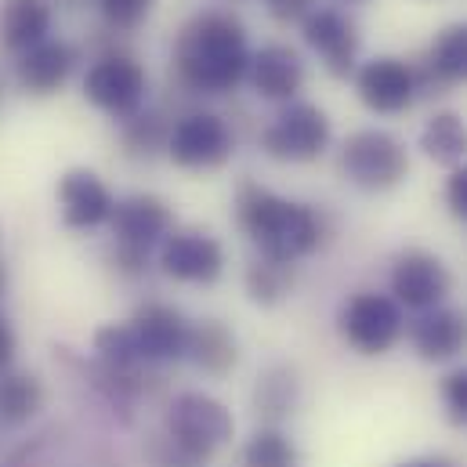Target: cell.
Instances as JSON below:
<instances>
[{
  "instance_id": "cell-10",
  "label": "cell",
  "mask_w": 467,
  "mask_h": 467,
  "mask_svg": "<svg viewBox=\"0 0 467 467\" xmlns=\"http://www.w3.org/2000/svg\"><path fill=\"white\" fill-rule=\"evenodd\" d=\"M160 268L178 283H214L225 272V250L214 235L200 229H171L160 243Z\"/></svg>"
},
{
  "instance_id": "cell-29",
  "label": "cell",
  "mask_w": 467,
  "mask_h": 467,
  "mask_svg": "<svg viewBox=\"0 0 467 467\" xmlns=\"http://www.w3.org/2000/svg\"><path fill=\"white\" fill-rule=\"evenodd\" d=\"M152 7H156V0H99V11L106 18V26L119 29V33L138 29L152 15Z\"/></svg>"
},
{
  "instance_id": "cell-33",
  "label": "cell",
  "mask_w": 467,
  "mask_h": 467,
  "mask_svg": "<svg viewBox=\"0 0 467 467\" xmlns=\"http://www.w3.org/2000/svg\"><path fill=\"white\" fill-rule=\"evenodd\" d=\"M15 348H18L15 330H11V323L0 316V373H4V369H11V362H15Z\"/></svg>"
},
{
  "instance_id": "cell-4",
  "label": "cell",
  "mask_w": 467,
  "mask_h": 467,
  "mask_svg": "<svg viewBox=\"0 0 467 467\" xmlns=\"http://www.w3.org/2000/svg\"><path fill=\"white\" fill-rule=\"evenodd\" d=\"M341 171L362 192H388L406 178L410 156L395 134L369 127V130H355L341 145Z\"/></svg>"
},
{
  "instance_id": "cell-2",
  "label": "cell",
  "mask_w": 467,
  "mask_h": 467,
  "mask_svg": "<svg viewBox=\"0 0 467 467\" xmlns=\"http://www.w3.org/2000/svg\"><path fill=\"white\" fill-rule=\"evenodd\" d=\"M235 218H239V229L250 235V243L261 250V257H272V261L294 265L323 243V222L308 203L275 196L254 182L239 189Z\"/></svg>"
},
{
  "instance_id": "cell-30",
  "label": "cell",
  "mask_w": 467,
  "mask_h": 467,
  "mask_svg": "<svg viewBox=\"0 0 467 467\" xmlns=\"http://www.w3.org/2000/svg\"><path fill=\"white\" fill-rule=\"evenodd\" d=\"M442 399H446V413L453 424H467V366L453 369L442 380Z\"/></svg>"
},
{
  "instance_id": "cell-7",
  "label": "cell",
  "mask_w": 467,
  "mask_h": 467,
  "mask_svg": "<svg viewBox=\"0 0 467 467\" xmlns=\"http://www.w3.org/2000/svg\"><path fill=\"white\" fill-rule=\"evenodd\" d=\"M337 327H341V337L358 355H384L402 337V308L388 294L358 290L355 297L345 301Z\"/></svg>"
},
{
  "instance_id": "cell-3",
  "label": "cell",
  "mask_w": 467,
  "mask_h": 467,
  "mask_svg": "<svg viewBox=\"0 0 467 467\" xmlns=\"http://www.w3.org/2000/svg\"><path fill=\"white\" fill-rule=\"evenodd\" d=\"M233 431H235L233 413L214 395L182 391L171 402V413H167V442L189 464L211 461L233 439Z\"/></svg>"
},
{
  "instance_id": "cell-27",
  "label": "cell",
  "mask_w": 467,
  "mask_h": 467,
  "mask_svg": "<svg viewBox=\"0 0 467 467\" xmlns=\"http://www.w3.org/2000/svg\"><path fill=\"white\" fill-rule=\"evenodd\" d=\"M297 446L279 428H261L243 446V467H297Z\"/></svg>"
},
{
  "instance_id": "cell-24",
  "label": "cell",
  "mask_w": 467,
  "mask_h": 467,
  "mask_svg": "<svg viewBox=\"0 0 467 467\" xmlns=\"http://www.w3.org/2000/svg\"><path fill=\"white\" fill-rule=\"evenodd\" d=\"M428 73L439 84H467V22L446 26L428 47Z\"/></svg>"
},
{
  "instance_id": "cell-11",
  "label": "cell",
  "mask_w": 467,
  "mask_h": 467,
  "mask_svg": "<svg viewBox=\"0 0 467 467\" xmlns=\"http://www.w3.org/2000/svg\"><path fill=\"white\" fill-rule=\"evenodd\" d=\"M453 279L446 272V265L428 254V250H406L395 257V268H391V294L399 305L406 308H417V312H428V308H439L450 294Z\"/></svg>"
},
{
  "instance_id": "cell-18",
  "label": "cell",
  "mask_w": 467,
  "mask_h": 467,
  "mask_svg": "<svg viewBox=\"0 0 467 467\" xmlns=\"http://www.w3.org/2000/svg\"><path fill=\"white\" fill-rule=\"evenodd\" d=\"M410 341L420 358L428 362H446L457 358L467 348V316L457 308H428L420 319L410 327Z\"/></svg>"
},
{
  "instance_id": "cell-1",
  "label": "cell",
  "mask_w": 467,
  "mask_h": 467,
  "mask_svg": "<svg viewBox=\"0 0 467 467\" xmlns=\"http://www.w3.org/2000/svg\"><path fill=\"white\" fill-rule=\"evenodd\" d=\"M174 69L196 95H225L250 73L246 29L233 11H200L185 22L174 47Z\"/></svg>"
},
{
  "instance_id": "cell-16",
  "label": "cell",
  "mask_w": 467,
  "mask_h": 467,
  "mask_svg": "<svg viewBox=\"0 0 467 467\" xmlns=\"http://www.w3.org/2000/svg\"><path fill=\"white\" fill-rule=\"evenodd\" d=\"M73 69H77V47L66 44V40H51V36L15 58V80H18V88L26 95H36V99L55 95L69 80Z\"/></svg>"
},
{
  "instance_id": "cell-19",
  "label": "cell",
  "mask_w": 467,
  "mask_h": 467,
  "mask_svg": "<svg viewBox=\"0 0 467 467\" xmlns=\"http://www.w3.org/2000/svg\"><path fill=\"white\" fill-rule=\"evenodd\" d=\"M51 33V4L47 0H0V47L22 55L44 44Z\"/></svg>"
},
{
  "instance_id": "cell-17",
  "label": "cell",
  "mask_w": 467,
  "mask_h": 467,
  "mask_svg": "<svg viewBox=\"0 0 467 467\" xmlns=\"http://www.w3.org/2000/svg\"><path fill=\"white\" fill-rule=\"evenodd\" d=\"M250 84L268 102H290L305 88V62L286 44H268L257 55H250Z\"/></svg>"
},
{
  "instance_id": "cell-22",
  "label": "cell",
  "mask_w": 467,
  "mask_h": 467,
  "mask_svg": "<svg viewBox=\"0 0 467 467\" xmlns=\"http://www.w3.org/2000/svg\"><path fill=\"white\" fill-rule=\"evenodd\" d=\"M297 402H301V384H297V373L290 366H272L261 373L257 391H254V406L268 424L286 420L297 410Z\"/></svg>"
},
{
  "instance_id": "cell-35",
  "label": "cell",
  "mask_w": 467,
  "mask_h": 467,
  "mask_svg": "<svg viewBox=\"0 0 467 467\" xmlns=\"http://www.w3.org/2000/svg\"><path fill=\"white\" fill-rule=\"evenodd\" d=\"M4 286H7V272H4V265H0V297H4Z\"/></svg>"
},
{
  "instance_id": "cell-14",
  "label": "cell",
  "mask_w": 467,
  "mask_h": 467,
  "mask_svg": "<svg viewBox=\"0 0 467 467\" xmlns=\"http://www.w3.org/2000/svg\"><path fill=\"white\" fill-rule=\"evenodd\" d=\"M109 225H113V235H117V246L134 250V254H149L156 243H163L171 235L174 214L160 196L138 192V196H127L113 207Z\"/></svg>"
},
{
  "instance_id": "cell-32",
  "label": "cell",
  "mask_w": 467,
  "mask_h": 467,
  "mask_svg": "<svg viewBox=\"0 0 467 467\" xmlns=\"http://www.w3.org/2000/svg\"><path fill=\"white\" fill-rule=\"evenodd\" d=\"M261 4L268 7L275 22H301L316 7V0H261Z\"/></svg>"
},
{
  "instance_id": "cell-12",
  "label": "cell",
  "mask_w": 467,
  "mask_h": 467,
  "mask_svg": "<svg viewBox=\"0 0 467 467\" xmlns=\"http://www.w3.org/2000/svg\"><path fill=\"white\" fill-rule=\"evenodd\" d=\"M301 33H305V44L323 58V66L334 77H351L355 73L358 29H355L348 15H341L337 7H312L301 18Z\"/></svg>"
},
{
  "instance_id": "cell-5",
  "label": "cell",
  "mask_w": 467,
  "mask_h": 467,
  "mask_svg": "<svg viewBox=\"0 0 467 467\" xmlns=\"http://www.w3.org/2000/svg\"><path fill=\"white\" fill-rule=\"evenodd\" d=\"M84 95L95 109H102L113 119H134L145 106L149 95V77L130 55H102L88 77H84Z\"/></svg>"
},
{
  "instance_id": "cell-9",
  "label": "cell",
  "mask_w": 467,
  "mask_h": 467,
  "mask_svg": "<svg viewBox=\"0 0 467 467\" xmlns=\"http://www.w3.org/2000/svg\"><path fill=\"white\" fill-rule=\"evenodd\" d=\"M355 91H358L366 109H373L380 117H395V113H406L413 106L417 73L402 58L377 55L355 69Z\"/></svg>"
},
{
  "instance_id": "cell-21",
  "label": "cell",
  "mask_w": 467,
  "mask_h": 467,
  "mask_svg": "<svg viewBox=\"0 0 467 467\" xmlns=\"http://www.w3.org/2000/svg\"><path fill=\"white\" fill-rule=\"evenodd\" d=\"M44 410V384L33 373H0V424L18 428Z\"/></svg>"
},
{
  "instance_id": "cell-20",
  "label": "cell",
  "mask_w": 467,
  "mask_h": 467,
  "mask_svg": "<svg viewBox=\"0 0 467 467\" xmlns=\"http://www.w3.org/2000/svg\"><path fill=\"white\" fill-rule=\"evenodd\" d=\"M185 355L203 369V373H229L239 358V345H235L233 330L218 319H203L196 327H189V348Z\"/></svg>"
},
{
  "instance_id": "cell-13",
  "label": "cell",
  "mask_w": 467,
  "mask_h": 467,
  "mask_svg": "<svg viewBox=\"0 0 467 467\" xmlns=\"http://www.w3.org/2000/svg\"><path fill=\"white\" fill-rule=\"evenodd\" d=\"M130 334H134V345L145 366L152 362H174L182 358L189 348V323L178 308L171 305H160V301H149L134 312V319L127 323Z\"/></svg>"
},
{
  "instance_id": "cell-23",
  "label": "cell",
  "mask_w": 467,
  "mask_h": 467,
  "mask_svg": "<svg viewBox=\"0 0 467 467\" xmlns=\"http://www.w3.org/2000/svg\"><path fill=\"white\" fill-rule=\"evenodd\" d=\"M420 149L442 167H461L467 156V123L457 113H435L420 130Z\"/></svg>"
},
{
  "instance_id": "cell-36",
  "label": "cell",
  "mask_w": 467,
  "mask_h": 467,
  "mask_svg": "<svg viewBox=\"0 0 467 467\" xmlns=\"http://www.w3.org/2000/svg\"><path fill=\"white\" fill-rule=\"evenodd\" d=\"M345 4H362V0H345Z\"/></svg>"
},
{
  "instance_id": "cell-8",
  "label": "cell",
  "mask_w": 467,
  "mask_h": 467,
  "mask_svg": "<svg viewBox=\"0 0 467 467\" xmlns=\"http://www.w3.org/2000/svg\"><path fill=\"white\" fill-rule=\"evenodd\" d=\"M233 130L214 113H189L171 127L167 156L185 171H214L233 156Z\"/></svg>"
},
{
  "instance_id": "cell-6",
  "label": "cell",
  "mask_w": 467,
  "mask_h": 467,
  "mask_svg": "<svg viewBox=\"0 0 467 467\" xmlns=\"http://www.w3.org/2000/svg\"><path fill=\"white\" fill-rule=\"evenodd\" d=\"M330 145V119L312 102H290L261 134V149L279 163L319 160Z\"/></svg>"
},
{
  "instance_id": "cell-31",
  "label": "cell",
  "mask_w": 467,
  "mask_h": 467,
  "mask_svg": "<svg viewBox=\"0 0 467 467\" xmlns=\"http://www.w3.org/2000/svg\"><path fill=\"white\" fill-rule=\"evenodd\" d=\"M446 203L457 218L467 222V167H453V174L446 182Z\"/></svg>"
},
{
  "instance_id": "cell-15",
  "label": "cell",
  "mask_w": 467,
  "mask_h": 467,
  "mask_svg": "<svg viewBox=\"0 0 467 467\" xmlns=\"http://www.w3.org/2000/svg\"><path fill=\"white\" fill-rule=\"evenodd\" d=\"M58 203H62V222L69 229H99L113 218V192L106 189V182L95 171H69L58 182Z\"/></svg>"
},
{
  "instance_id": "cell-25",
  "label": "cell",
  "mask_w": 467,
  "mask_h": 467,
  "mask_svg": "<svg viewBox=\"0 0 467 467\" xmlns=\"http://www.w3.org/2000/svg\"><path fill=\"white\" fill-rule=\"evenodd\" d=\"M95 351H99V358H102V366L106 369H113L119 377H134V380H141V355H138V345H134V334H130V327H102L99 334H95Z\"/></svg>"
},
{
  "instance_id": "cell-26",
  "label": "cell",
  "mask_w": 467,
  "mask_h": 467,
  "mask_svg": "<svg viewBox=\"0 0 467 467\" xmlns=\"http://www.w3.org/2000/svg\"><path fill=\"white\" fill-rule=\"evenodd\" d=\"M294 286V265L286 261H272V257H257L254 265H246V294L257 305H279Z\"/></svg>"
},
{
  "instance_id": "cell-37",
  "label": "cell",
  "mask_w": 467,
  "mask_h": 467,
  "mask_svg": "<svg viewBox=\"0 0 467 467\" xmlns=\"http://www.w3.org/2000/svg\"><path fill=\"white\" fill-rule=\"evenodd\" d=\"M178 467H200V464H178Z\"/></svg>"
},
{
  "instance_id": "cell-34",
  "label": "cell",
  "mask_w": 467,
  "mask_h": 467,
  "mask_svg": "<svg viewBox=\"0 0 467 467\" xmlns=\"http://www.w3.org/2000/svg\"><path fill=\"white\" fill-rule=\"evenodd\" d=\"M402 467H450L446 461H410V464H402Z\"/></svg>"
},
{
  "instance_id": "cell-28",
  "label": "cell",
  "mask_w": 467,
  "mask_h": 467,
  "mask_svg": "<svg viewBox=\"0 0 467 467\" xmlns=\"http://www.w3.org/2000/svg\"><path fill=\"white\" fill-rule=\"evenodd\" d=\"M167 138H171V127L156 113H138L123 127V145L130 156H152L156 149H167Z\"/></svg>"
}]
</instances>
